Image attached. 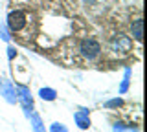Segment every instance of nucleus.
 <instances>
[{
    "label": "nucleus",
    "instance_id": "obj_4",
    "mask_svg": "<svg viewBox=\"0 0 147 132\" xmlns=\"http://www.w3.org/2000/svg\"><path fill=\"white\" fill-rule=\"evenodd\" d=\"M112 50L116 53H119V55H127L129 52L132 50V39L127 37L125 33H118L112 37Z\"/></svg>",
    "mask_w": 147,
    "mask_h": 132
},
{
    "label": "nucleus",
    "instance_id": "obj_9",
    "mask_svg": "<svg viewBox=\"0 0 147 132\" xmlns=\"http://www.w3.org/2000/svg\"><path fill=\"white\" fill-rule=\"evenodd\" d=\"M112 132H138V125L134 123H121L116 121L112 125Z\"/></svg>",
    "mask_w": 147,
    "mask_h": 132
},
{
    "label": "nucleus",
    "instance_id": "obj_15",
    "mask_svg": "<svg viewBox=\"0 0 147 132\" xmlns=\"http://www.w3.org/2000/svg\"><path fill=\"white\" fill-rule=\"evenodd\" d=\"M15 57H17V50L13 48V46H9L7 48V59H9V61H13Z\"/></svg>",
    "mask_w": 147,
    "mask_h": 132
},
{
    "label": "nucleus",
    "instance_id": "obj_10",
    "mask_svg": "<svg viewBox=\"0 0 147 132\" xmlns=\"http://www.w3.org/2000/svg\"><path fill=\"white\" fill-rule=\"evenodd\" d=\"M39 97L42 99V101H55V99H57V92H55L53 88H40Z\"/></svg>",
    "mask_w": 147,
    "mask_h": 132
},
{
    "label": "nucleus",
    "instance_id": "obj_8",
    "mask_svg": "<svg viewBox=\"0 0 147 132\" xmlns=\"http://www.w3.org/2000/svg\"><path fill=\"white\" fill-rule=\"evenodd\" d=\"M30 121H31V129H33V132H48L46 127H44V123H42V119H40V116L35 110L30 114Z\"/></svg>",
    "mask_w": 147,
    "mask_h": 132
},
{
    "label": "nucleus",
    "instance_id": "obj_13",
    "mask_svg": "<svg viewBox=\"0 0 147 132\" xmlns=\"http://www.w3.org/2000/svg\"><path fill=\"white\" fill-rule=\"evenodd\" d=\"M50 132H68V129L63 123H52L50 125Z\"/></svg>",
    "mask_w": 147,
    "mask_h": 132
},
{
    "label": "nucleus",
    "instance_id": "obj_5",
    "mask_svg": "<svg viewBox=\"0 0 147 132\" xmlns=\"http://www.w3.org/2000/svg\"><path fill=\"white\" fill-rule=\"evenodd\" d=\"M0 94H2V97L6 99L9 105L17 103V90H15V84H13L11 81H2V84H0Z\"/></svg>",
    "mask_w": 147,
    "mask_h": 132
},
{
    "label": "nucleus",
    "instance_id": "obj_2",
    "mask_svg": "<svg viewBox=\"0 0 147 132\" xmlns=\"http://www.w3.org/2000/svg\"><path fill=\"white\" fill-rule=\"evenodd\" d=\"M79 52L86 61H96V59L101 55V44L92 37L83 39L81 44H79Z\"/></svg>",
    "mask_w": 147,
    "mask_h": 132
},
{
    "label": "nucleus",
    "instance_id": "obj_11",
    "mask_svg": "<svg viewBox=\"0 0 147 132\" xmlns=\"http://www.w3.org/2000/svg\"><path fill=\"white\" fill-rule=\"evenodd\" d=\"M131 74H132V70H131V68H127L125 74H123L121 86H119V94H125L127 90H129V84H131Z\"/></svg>",
    "mask_w": 147,
    "mask_h": 132
},
{
    "label": "nucleus",
    "instance_id": "obj_14",
    "mask_svg": "<svg viewBox=\"0 0 147 132\" xmlns=\"http://www.w3.org/2000/svg\"><path fill=\"white\" fill-rule=\"evenodd\" d=\"M0 39L4 40V42H9V29H7V26H4V24H0Z\"/></svg>",
    "mask_w": 147,
    "mask_h": 132
},
{
    "label": "nucleus",
    "instance_id": "obj_12",
    "mask_svg": "<svg viewBox=\"0 0 147 132\" xmlns=\"http://www.w3.org/2000/svg\"><path fill=\"white\" fill-rule=\"evenodd\" d=\"M119 107H123V99L121 97H114V99L105 101V108H119Z\"/></svg>",
    "mask_w": 147,
    "mask_h": 132
},
{
    "label": "nucleus",
    "instance_id": "obj_16",
    "mask_svg": "<svg viewBox=\"0 0 147 132\" xmlns=\"http://www.w3.org/2000/svg\"><path fill=\"white\" fill-rule=\"evenodd\" d=\"M0 84H2V79H0Z\"/></svg>",
    "mask_w": 147,
    "mask_h": 132
},
{
    "label": "nucleus",
    "instance_id": "obj_6",
    "mask_svg": "<svg viewBox=\"0 0 147 132\" xmlns=\"http://www.w3.org/2000/svg\"><path fill=\"white\" fill-rule=\"evenodd\" d=\"M74 121H76V125L79 127L81 130H86L90 129V114L86 108H79L76 114H74Z\"/></svg>",
    "mask_w": 147,
    "mask_h": 132
},
{
    "label": "nucleus",
    "instance_id": "obj_3",
    "mask_svg": "<svg viewBox=\"0 0 147 132\" xmlns=\"http://www.w3.org/2000/svg\"><path fill=\"white\" fill-rule=\"evenodd\" d=\"M7 29L9 31H20V29H24L26 28V24H28V17H26V13L22 11V9H15V11H9V15H7Z\"/></svg>",
    "mask_w": 147,
    "mask_h": 132
},
{
    "label": "nucleus",
    "instance_id": "obj_7",
    "mask_svg": "<svg viewBox=\"0 0 147 132\" xmlns=\"http://www.w3.org/2000/svg\"><path fill=\"white\" fill-rule=\"evenodd\" d=\"M131 35H132L134 40H138V42L144 39V20L142 19H136V20L131 22Z\"/></svg>",
    "mask_w": 147,
    "mask_h": 132
},
{
    "label": "nucleus",
    "instance_id": "obj_1",
    "mask_svg": "<svg viewBox=\"0 0 147 132\" xmlns=\"http://www.w3.org/2000/svg\"><path fill=\"white\" fill-rule=\"evenodd\" d=\"M15 90H17V103H20L22 110H24V116L30 117V114L35 110V107H33V95H31L30 88L24 86V84H17Z\"/></svg>",
    "mask_w": 147,
    "mask_h": 132
}]
</instances>
